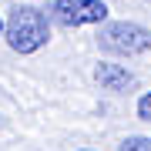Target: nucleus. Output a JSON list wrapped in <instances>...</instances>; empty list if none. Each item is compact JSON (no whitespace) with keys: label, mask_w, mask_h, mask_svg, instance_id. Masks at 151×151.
I'll list each match as a JSON object with an SVG mask.
<instances>
[{"label":"nucleus","mask_w":151,"mask_h":151,"mask_svg":"<svg viewBox=\"0 0 151 151\" xmlns=\"http://www.w3.org/2000/svg\"><path fill=\"white\" fill-rule=\"evenodd\" d=\"M4 40L17 54H37L50 40V17L40 7L20 4L4 17Z\"/></svg>","instance_id":"1"},{"label":"nucleus","mask_w":151,"mask_h":151,"mask_svg":"<svg viewBox=\"0 0 151 151\" xmlns=\"http://www.w3.org/2000/svg\"><path fill=\"white\" fill-rule=\"evenodd\" d=\"M97 47L104 54L138 57L151 50V30L134 20H111V24H101V30H97Z\"/></svg>","instance_id":"2"},{"label":"nucleus","mask_w":151,"mask_h":151,"mask_svg":"<svg viewBox=\"0 0 151 151\" xmlns=\"http://www.w3.org/2000/svg\"><path fill=\"white\" fill-rule=\"evenodd\" d=\"M50 20L60 27H87V24L108 20V4L104 0H54L50 4Z\"/></svg>","instance_id":"3"},{"label":"nucleus","mask_w":151,"mask_h":151,"mask_svg":"<svg viewBox=\"0 0 151 151\" xmlns=\"http://www.w3.org/2000/svg\"><path fill=\"white\" fill-rule=\"evenodd\" d=\"M94 81L104 87V91H128L134 87V74H131L124 64H111V60H101L94 67Z\"/></svg>","instance_id":"4"},{"label":"nucleus","mask_w":151,"mask_h":151,"mask_svg":"<svg viewBox=\"0 0 151 151\" xmlns=\"http://www.w3.org/2000/svg\"><path fill=\"white\" fill-rule=\"evenodd\" d=\"M118 151H151V138H141V134H134V138H124Z\"/></svg>","instance_id":"5"},{"label":"nucleus","mask_w":151,"mask_h":151,"mask_svg":"<svg viewBox=\"0 0 151 151\" xmlns=\"http://www.w3.org/2000/svg\"><path fill=\"white\" fill-rule=\"evenodd\" d=\"M138 118L141 121H151V91H145L138 97Z\"/></svg>","instance_id":"6"},{"label":"nucleus","mask_w":151,"mask_h":151,"mask_svg":"<svg viewBox=\"0 0 151 151\" xmlns=\"http://www.w3.org/2000/svg\"><path fill=\"white\" fill-rule=\"evenodd\" d=\"M0 34H4V17H0Z\"/></svg>","instance_id":"7"},{"label":"nucleus","mask_w":151,"mask_h":151,"mask_svg":"<svg viewBox=\"0 0 151 151\" xmlns=\"http://www.w3.org/2000/svg\"><path fill=\"white\" fill-rule=\"evenodd\" d=\"M81 151H91V148H81Z\"/></svg>","instance_id":"8"}]
</instances>
